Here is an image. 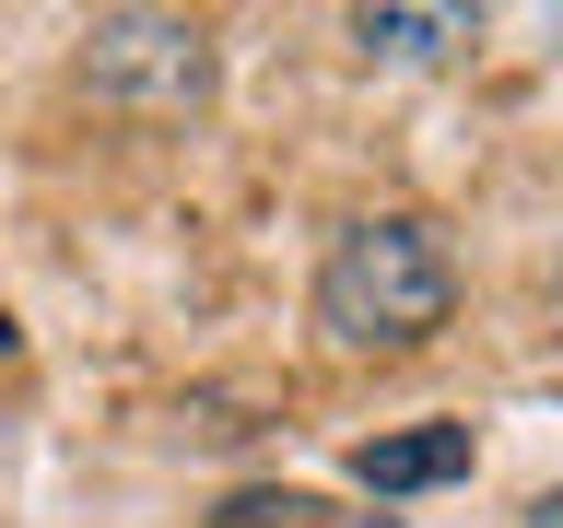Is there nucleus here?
I'll return each mask as SVG.
<instances>
[{"mask_svg":"<svg viewBox=\"0 0 563 528\" xmlns=\"http://www.w3.org/2000/svg\"><path fill=\"white\" fill-rule=\"evenodd\" d=\"M446 306H457V258H446V235L422 211L341 223L329 271H317V329L341 352H411V341L446 329Z\"/></svg>","mask_w":563,"mask_h":528,"instance_id":"f257e3e1","label":"nucleus"},{"mask_svg":"<svg viewBox=\"0 0 563 528\" xmlns=\"http://www.w3.org/2000/svg\"><path fill=\"white\" fill-rule=\"evenodd\" d=\"M82 82L95 95H141V106H200L211 95V35L165 24V12H106L82 35Z\"/></svg>","mask_w":563,"mask_h":528,"instance_id":"f03ea898","label":"nucleus"},{"mask_svg":"<svg viewBox=\"0 0 563 528\" xmlns=\"http://www.w3.org/2000/svg\"><path fill=\"white\" fill-rule=\"evenodd\" d=\"M352 470H364V493H434V482H470V422H411V435H376Z\"/></svg>","mask_w":563,"mask_h":528,"instance_id":"7ed1b4c3","label":"nucleus"},{"mask_svg":"<svg viewBox=\"0 0 563 528\" xmlns=\"http://www.w3.org/2000/svg\"><path fill=\"white\" fill-rule=\"evenodd\" d=\"M352 35L376 59H446V47H470V12H352Z\"/></svg>","mask_w":563,"mask_h":528,"instance_id":"20e7f679","label":"nucleus"},{"mask_svg":"<svg viewBox=\"0 0 563 528\" xmlns=\"http://www.w3.org/2000/svg\"><path fill=\"white\" fill-rule=\"evenodd\" d=\"M211 528H329V505H306V493H235Z\"/></svg>","mask_w":563,"mask_h":528,"instance_id":"39448f33","label":"nucleus"},{"mask_svg":"<svg viewBox=\"0 0 563 528\" xmlns=\"http://www.w3.org/2000/svg\"><path fill=\"white\" fill-rule=\"evenodd\" d=\"M0 352H12V317H0Z\"/></svg>","mask_w":563,"mask_h":528,"instance_id":"423d86ee","label":"nucleus"}]
</instances>
